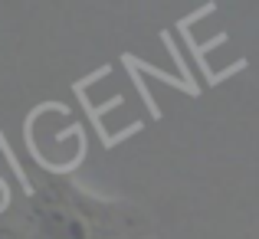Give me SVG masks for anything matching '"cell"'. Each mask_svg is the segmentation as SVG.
Returning <instances> with one entry per match:
<instances>
[{
	"mask_svg": "<svg viewBox=\"0 0 259 239\" xmlns=\"http://www.w3.org/2000/svg\"><path fill=\"white\" fill-rule=\"evenodd\" d=\"M23 197L0 239H154L145 210L125 197H102L69 174L20 167Z\"/></svg>",
	"mask_w": 259,
	"mask_h": 239,
	"instance_id": "obj_1",
	"label": "cell"
}]
</instances>
